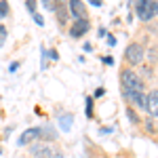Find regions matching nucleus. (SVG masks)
Segmentation results:
<instances>
[{"label":"nucleus","instance_id":"obj_24","mask_svg":"<svg viewBox=\"0 0 158 158\" xmlns=\"http://www.w3.org/2000/svg\"><path fill=\"white\" fill-rule=\"evenodd\" d=\"M108 44L110 47H116V38L112 36V34H108Z\"/></svg>","mask_w":158,"mask_h":158},{"label":"nucleus","instance_id":"obj_18","mask_svg":"<svg viewBox=\"0 0 158 158\" xmlns=\"http://www.w3.org/2000/svg\"><path fill=\"white\" fill-rule=\"evenodd\" d=\"M85 106H86V116L93 118V97H85Z\"/></svg>","mask_w":158,"mask_h":158},{"label":"nucleus","instance_id":"obj_7","mask_svg":"<svg viewBox=\"0 0 158 158\" xmlns=\"http://www.w3.org/2000/svg\"><path fill=\"white\" fill-rule=\"evenodd\" d=\"M89 30H91V21H89V19H76V21L70 25L68 34H70V38H74V40H80L82 36L89 34Z\"/></svg>","mask_w":158,"mask_h":158},{"label":"nucleus","instance_id":"obj_1","mask_svg":"<svg viewBox=\"0 0 158 158\" xmlns=\"http://www.w3.org/2000/svg\"><path fill=\"white\" fill-rule=\"evenodd\" d=\"M120 89L122 93H131V91H146V82L133 68H120Z\"/></svg>","mask_w":158,"mask_h":158},{"label":"nucleus","instance_id":"obj_12","mask_svg":"<svg viewBox=\"0 0 158 158\" xmlns=\"http://www.w3.org/2000/svg\"><path fill=\"white\" fill-rule=\"evenodd\" d=\"M146 57H148V61H150V65H156V42L150 44V49L146 51Z\"/></svg>","mask_w":158,"mask_h":158},{"label":"nucleus","instance_id":"obj_28","mask_svg":"<svg viewBox=\"0 0 158 158\" xmlns=\"http://www.w3.org/2000/svg\"><path fill=\"white\" fill-rule=\"evenodd\" d=\"M85 51L89 53V51H93V44H89V42H85Z\"/></svg>","mask_w":158,"mask_h":158},{"label":"nucleus","instance_id":"obj_8","mask_svg":"<svg viewBox=\"0 0 158 158\" xmlns=\"http://www.w3.org/2000/svg\"><path fill=\"white\" fill-rule=\"evenodd\" d=\"M68 11H70V19H89V11L82 0H68Z\"/></svg>","mask_w":158,"mask_h":158},{"label":"nucleus","instance_id":"obj_14","mask_svg":"<svg viewBox=\"0 0 158 158\" xmlns=\"http://www.w3.org/2000/svg\"><path fill=\"white\" fill-rule=\"evenodd\" d=\"M127 114H129V120L133 122V124H141V116L137 114V110H135V108L129 106V108H127Z\"/></svg>","mask_w":158,"mask_h":158},{"label":"nucleus","instance_id":"obj_20","mask_svg":"<svg viewBox=\"0 0 158 158\" xmlns=\"http://www.w3.org/2000/svg\"><path fill=\"white\" fill-rule=\"evenodd\" d=\"M25 6H27V11L34 13L36 11V0H25Z\"/></svg>","mask_w":158,"mask_h":158},{"label":"nucleus","instance_id":"obj_23","mask_svg":"<svg viewBox=\"0 0 158 158\" xmlns=\"http://www.w3.org/2000/svg\"><path fill=\"white\" fill-rule=\"evenodd\" d=\"M49 57H51V59H55V61L59 59V55H57V51H55V49H51V51H49Z\"/></svg>","mask_w":158,"mask_h":158},{"label":"nucleus","instance_id":"obj_15","mask_svg":"<svg viewBox=\"0 0 158 158\" xmlns=\"http://www.w3.org/2000/svg\"><path fill=\"white\" fill-rule=\"evenodd\" d=\"M61 129L63 131H70V127H72V114H68V116H61Z\"/></svg>","mask_w":158,"mask_h":158},{"label":"nucleus","instance_id":"obj_10","mask_svg":"<svg viewBox=\"0 0 158 158\" xmlns=\"http://www.w3.org/2000/svg\"><path fill=\"white\" fill-rule=\"evenodd\" d=\"M122 97L129 101L131 108L143 110V99H146V91H131V93H122Z\"/></svg>","mask_w":158,"mask_h":158},{"label":"nucleus","instance_id":"obj_27","mask_svg":"<svg viewBox=\"0 0 158 158\" xmlns=\"http://www.w3.org/2000/svg\"><path fill=\"white\" fill-rule=\"evenodd\" d=\"M9 70H11V72H17V70H19V63H17V61L11 63V68H9Z\"/></svg>","mask_w":158,"mask_h":158},{"label":"nucleus","instance_id":"obj_3","mask_svg":"<svg viewBox=\"0 0 158 158\" xmlns=\"http://www.w3.org/2000/svg\"><path fill=\"white\" fill-rule=\"evenodd\" d=\"M146 59V49H143V44L141 42H131L127 49H124V63H127V68H139L141 63Z\"/></svg>","mask_w":158,"mask_h":158},{"label":"nucleus","instance_id":"obj_5","mask_svg":"<svg viewBox=\"0 0 158 158\" xmlns=\"http://www.w3.org/2000/svg\"><path fill=\"white\" fill-rule=\"evenodd\" d=\"M51 11L55 13V19H57L59 27H65V25L70 23V11H68V0H53V6H51Z\"/></svg>","mask_w":158,"mask_h":158},{"label":"nucleus","instance_id":"obj_6","mask_svg":"<svg viewBox=\"0 0 158 158\" xmlns=\"http://www.w3.org/2000/svg\"><path fill=\"white\" fill-rule=\"evenodd\" d=\"M143 112H146L150 118H156V114H158V91H156V86H152V89L146 93Z\"/></svg>","mask_w":158,"mask_h":158},{"label":"nucleus","instance_id":"obj_21","mask_svg":"<svg viewBox=\"0 0 158 158\" xmlns=\"http://www.w3.org/2000/svg\"><path fill=\"white\" fill-rule=\"evenodd\" d=\"M101 59H103V63H106V65H114V59H112L110 55H106V57H101Z\"/></svg>","mask_w":158,"mask_h":158},{"label":"nucleus","instance_id":"obj_4","mask_svg":"<svg viewBox=\"0 0 158 158\" xmlns=\"http://www.w3.org/2000/svg\"><path fill=\"white\" fill-rule=\"evenodd\" d=\"M30 154H32V158H63L59 148H55L53 143H42V141L32 143Z\"/></svg>","mask_w":158,"mask_h":158},{"label":"nucleus","instance_id":"obj_2","mask_svg":"<svg viewBox=\"0 0 158 158\" xmlns=\"http://www.w3.org/2000/svg\"><path fill=\"white\" fill-rule=\"evenodd\" d=\"M135 6V17L143 23H150L156 19V13H158V2L156 0H135L133 2Z\"/></svg>","mask_w":158,"mask_h":158},{"label":"nucleus","instance_id":"obj_16","mask_svg":"<svg viewBox=\"0 0 158 158\" xmlns=\"http://www.w3.org/2000/svg\"><path fill=\"white\" fill-rule=\"evenodd\" d=\"M154 120H156V118H150V116L143 120V122H146V131H148V133H152V135L156 133V124H154Z\"/></svg>","mask_w":158,"mask_h":158},{"label":"nucleus","instance_id":"obj_19","mask_svg":"<svg viewBox=\"0 0 158 158\" xmlns=\"http://www.w3.org/2000/svg\"><path fill=\"white\" fill-rule=\"evenodd\" d=\"M30 15H32V19H34V21H36L38 25H44V19H42V15H40V13H38V11L30 13Z\"/></svg>","mask_w":158,"mask_h":158},{"label":"nucleus","instance_id":"obj_9","mask_svg":"<svg viewBox=\"0 0 158 158\" xmlns=\"http://www.w3.org/2000/svg\"><path fill=\"white\" fill-rule=\"evenodd\" d=\"M59 139V133L53 124H47V127H40V133H38V141L42 143H55Z\"/></svg>","mask_w":158,"mask_h":158},{"label":"nucleus","instance_id":"obj_22","mask_svg":"<svg viewBox=\"0 0 158 158\" xmlns=\"http://www.w3.org/2000/svg\"><path fill=\"white\" fill-rule=\"evenodd\" d=\"M103 93H106V89H103V86H99V89H97V91H95V95H93V97H101V95H103Z\"/></svg>","mask_w":158,"mask_h":158},{"label":"nucleus","instance_id":"obj_17","mask_svg":"<svg viewBox=\"0 0 158 158\" xmlns=\"http://www.w3.org/2000/svg\"><path fill=\"white\" fill-rule=\"evenodd\" d=\"M6 36H9V30H6V25L0 23V49L4 47V42H6Z\"/></svg>","mask_w":158,"mask_h":158},{"label":"nucleus","instance_id":"obj_25","mask_svg":"<svg viewBox=\"0 0 158 158\" xmlns=\"http://www.w3.org/2000/svg\"><path fill=\"white\" fill-rule=\"evenodd\" d=\"M97 36H99V38H103V36H108V30H106V27H99V32H97Z\"/></svg>","mask_w":158,"mask_h":158},{"label":"nucleus","instance_id":"obj_11","mask_svg":"<svg viewBox=\"0 0 158 158\" xmlns=\"http://www.w3.org/2000/svg\"><path fill=\"white\" fill-rule=\"evenodd\" d=\"M38 133H40V127H32V129L23 131L21 137H19V146H32V143H36Z\"/></svg>","mask_w":158,"mask_h":158},{"label":"nucleus","instance_id":"obj_13","mask_svg":"<svg viewBox=\"0 0 158 158\" xmlns=\"http://www.w3.org/2000/svg\"><path fill=\"white\" fill-rule=\"evenodd\" d=\"M9 15H11V4H9L6 0H0V21L6 19Z\"/></svg>","mask_w":158,"mask_h":158},{"label":"nucleus","instance_id":"obj_26","mask_svg":"<svg viewBox=\"0 0 158 158\" xmlns=\"http://www.w3.org/2000/svg\"><path fill=\"white\" fill-rule=\"evenodd\" d=\"M89 2H91L93 6H101V4H103V0H89Z\"/></svg>","mask_w":158,"mask_h":158}]
</instances>
